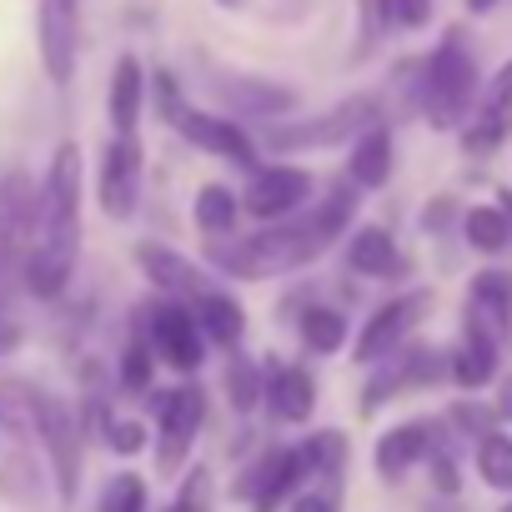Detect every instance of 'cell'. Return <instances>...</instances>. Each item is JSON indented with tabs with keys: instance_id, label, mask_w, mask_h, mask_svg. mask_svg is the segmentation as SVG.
<instances>
[{
	"instance_id": "6da1fadb",
	"label": "cell",
	"mask_w": 512,
	"mask_h": 512,
	"mask_svg": "<svg viewBox=\"0 0 512 512\" xmlns=\"http://www.w3.org/2000/svg\"><path fill=\"white\" fill-rule=\"evenodd\" d=\"M76 256H81V146L61 141L56 156H51V171L41 181L36 241L21 256L26 292L41 297V302H56L76 277Z\"/></svg>"
},
{
	"instance_id": "7a4b0ae2",
	"label": "cell",
	"mask_w": 512,
	"mask_h": 512,
	"mask_svg": "<svg viewBox=\"0 0 512 512\" xmlns=\"http://www.w3.org/2000/svg\"><path fill=\"white\" fill-rule=\"evenodd\" d=\"M472 106H477V61L462 31H447L422 66V116L437 131H457L467 126Z\"/></svg>"
},
{
	"instance_id": "3957f363",
	"label": "cell",
	"mask_w": 512,
	"mask_h": 512,
	"mask_svg": "<svg viewBox=\"0 0 512 512\" xmlns=\"http://www.w3.org/2000/svg\"><path fill=\"white\" fill-rule=\"evenodd\" d=\"M146 407L156 417V472L171 477V472L186 467L191 442L206 422V392H201V382H181L171 392H151Z\"/></svg>"
},
{
	"instance_id": "277c9868",
	"label": "cell",
	"mask_w": 512,
	"mask_h": 512,
	"mask_svg": "<svg viewBox=\"0 0 512 512\" xmlns=\"http://www.w3.org/2000/svg\"><path fill=\"white\" fill-rule=\"evenodd\" d=\"M36 442H41V452H46L56 502L71 507L76 492H81V417L66 407V397L41 392V407H36Z\"/></svg>"
},
{
	"instance_id": "5b68a950",
	"label": "cell",
	"mask_w": 512,
	"mask_h": 512,
	"mask_svg": "<svg viewBox=\"0 0 512 512\" xmlns=\"http://www.w3.org/2000/svg\"><path fill=\"white\" fill-rule=\"evenodd\" d=\"M377 121H382V101H377V96H347V101L332 106L327 116L272 126V131H267V146H272V151H322V146L357 141V136H362L367 126H377Z\"/></svg>"
},
{
	"instance_id": "8992f818",
	"label": "cell",
	"mask_w": 512,
	"mask_h": 512,
	"mask_svg": "<svg viewBox=\"0 0 512 512\" xmlns=\"http://www.w3.org/2000/svg\"><path fill=\"white\" fill-rule=\"evenodd\" d=\"M432 302H437V297H432L427 287H417V292H397L392 302H382V307L362 322V332L352 337V362H357V367H377V362L397 357V352L407 347V337L427 322Z\"/></svg>"
},
{
	"instance_id": "52a82bcc",
	"label": "cell",
	"mask_w": 512,
	"mask_h": 512,
	"mask_svg": "<svg viewBox=\"0 0 512 512\" xmlns=\"http://www.w3.org/2000/svg\"><path fill=\"white\" fill-rule=\"evenodd\" d=\"M317 191V176L297 161H272V166H256L246 191H241V211L256 221H292Z\"/></svg>"
},
{
	"instance_id": "ba28073f",
	"label": "cell",
	"mask_w": 512,
	"mask_h": 512,
	"mask_svg": "<svg viewBox=\"0 0 512 512\" xmlns=\"http://www.w3.org/2000/svg\"><path fill=\"white\" fill-rule=\"evenodd\" d=\"M146 347L156 362H166L181 377H196L206 362V337L196 332V317L186 302H151L146 307V327H141Z\"/></svg>"
},
{
	"instance_id": "9c48e42d",
	"label": "cell",
	"mask_w": 512,
	"mask_h": 512,
	"mask_svg": "<svg viewBox=\"0 0 512 512\" xmlns=\"http://www.w3.org/2000/svg\"><path fill=\"white\" fill-rule=\"evenodd\" d=\"M307 487V472H302V457H297V447H267L262 457H256L246 472H241V482L231 487L251 512H277L292 492H302Z\"/></svg>"
},
{
	"instance_id": "30bf717a",
	"label": "cell",
	"mask_w": 512,
	"mask_h": 512,
	"mask_svg": "<svg viewBox=\"0 0 512 512\" xmlns=\"http://www.w3.org/2000/svg\"><path fill=\"white\" fill-rule=\"evenodd\" d=\"M36 41L51 86H71L81 51V0H36Z\"/></svg>"
},
{
	"instance_id": "8fae6325",
	"label": "cell",
	"mask_w": 512,
	"mask_h": 512,
	"mask_svg": "<svg viewBox=\"0 0 512 512\" xmlns=\"http://www.w3.org/2000/svg\"><path fill=\"white\" fill-rule=\"evenodd\" d=\"M131 262H136V272L166 297V302H196L211 282H206V272L191 262L186 251H176V246H166V241H156V236H141L136 246H131Z\"/></svg>"
},
{
	"instance_id": "7c38bea8",
	"label": "cell",
	"mask_w": 512,
	"mask_h": 512,
	"mask_svg": "<svg viewBox=\"0 0 512 512\" xmlns=\"http://www.w3.org/2000/svg\"><path fill=\"white\" fill-rule=\"evenodd\" d=\"M36 226H41V186L31 171L11 166L0 176V256L21 262L36 241Z\"/></svg>"
},
{
	"instance_id": "4fadbf2b",
	"label": "cell",
	"mask_w": 512,
	"mask_h": 512,
	"mask_svg": "<svg viewBox=\"0 0 512 512\" xmlns=\"http://www.w3.org/2000/svg\"><path fill=\"white\" fill-rule=\"evenodd\" d=\"M512 136V61L497 66V76L477 91V106L462 126V151L467 156H492L502 141Z\"/></svg>"
},
{
	"instance_id": "5bb4252c",
	"label": "cell",
	"mask_w": 512,
	"mask_h": 512,
	"mask_svg": "<svg viewBox=\"0 0 512 512\" xmlns=\"http://www.w3.org/2000/svg\"><path fill=\"white\" fill-rule=\"evenodd\" d=\"M96 196L101 211L111 221H131L141 206V141H121L111 136L101 151V171H96Z\"/></svg>"
},
{
	"instance_id": "9a60e30c",
	"label": "cell",
	"mask_w": 512,
	"mask_h": 512,
	"mask_svg": "<svg viewBox=\"0 0 512 512\" xmlns=\"http://www.w3.org/2000/svg\"><path fill=\"white\" fill-rule=\"evenodd\" d=\"M262 407L282 427H307L317 417V377L297 362H267L262 367Z\"/></svg>"
},
{
	"instance_id": "2e32d148",
	"label": "cell",
	"mask_w": 512,
	"mask_h": 512,
	"mask_svg": "<svg viewBox=\"0 0 512 512\" xmlns=\"http://www.w3.org/2000/svg\"><path fill=\"white\" fill-rule=\"evenodd\" d=\"M176 131L191 141V146H201L206 156H216V161H231V166H246V171H256V141L231 121V116H216V111H181L176 116Z\"/></svg>"
},
{
	"instance_id": "e0dca14e",
	"label": "cell",
	"mask_w": 512,
	"mask_h": 512,
	"mask_svg": "<svg viewBox=\"0 0 512 512\" xmlns=\"http://www.w3.org/2000/svg\"><path fill=\"white\" fill-rule=\"evenodd\" d=\"M437 437H442V427L427 422V417H412V422L387 427V432L377 437V447H372L377 477H382V482H402L417 462H427V452L437 447Z\"/></svg>"
},
{
	"instance_id": "ac0fdd59",
	"label": "cell",
	"mask_w": 512,
	"mask_h": 512,
	"mask_svg": "<svg viewBox=\"0 0 512 512\" xmlns=\"http://www.w3.org/2000/svg\"><path fill=\"white\" fill-rule=\"evenodd\" d=\"M497 352H502V342H497L477 317L462 312V337H457V347L447 352V377H452L462 392H482V387L497 377Z\"/></svg>"
},
{
	"instance_id": "d6986e66",
	"label": "cell",
	"mask_w": 512,
	"mask_h": 512,
	"mask_svg": "<svg viewBox=\"0 0 512 512\" xmlns=\"http://www.w3.org/2000/svg\"><path fill=\"white\" fill-rule=\"evenodd\" d=\"M347 267L367 282H397L407 272V256L387 226H352L347 231Z\"/></svg>"
},
{
	"instance_id": "ffe728a7",
	"label": "cell",
	"mask_w": 512,
	"mask_h": 512,
	"mask_svg": "<svg viewBox=\"0 0 512 512\" xmlns=\"http://www.w3.org/2000/svg\"><path fill=\"white\" fill-rule=\"evenodd\" d=\"M141 106H146V71L136 56H121L111 66V86H106V116H111V136L136 141L141 126Z\"/></svg>"
},
{
	"instance_id": "44dd1931",
	"label": "cell",
	"mask_w": 512,
	"mask_h": 512,
	"mask_svg": "<svg viewBox=\"0 0 512 512\" xmlns=\"http://www.w3.org/2000/svg\"><path fill=\"white\" fill-rule=\"evenodd\" d=\"M297 457H302V472L317 492L342 497V472H347V457H352L342 427H317L307 442H297Z\"/></svg>"
},
{
	"instance_id": "7402d4cb",
	"label": "cell",
	"mask_w": 512,
	"mask_h": 512,
	"mask_svg": "<svg viewBox=\"0 0 512 512\" xmlns=\"http://www.w3.org/2000/svg\"><path fill=\"white\" fill-rule=\"evenodd\" d=\"M392 171H397V141H392V131L377 121V126H367V131L352 141L347 181H352L357 191H382V186L392 181Z\"/></svg>"
},
{
	"instance_id": "603a6c76",
	"label": "cell",
	"mask_w": 512,
	"mask_h": 512,
	"mask_svg": "<svg viewBox=\"0 0 512 512\" xmlns=\"http://www.w3.org/2000/svg\"><path fill=\"white\" fill-rule=\"evenodd\" d=\"M206 262L221 277H231V282H272L277 277L256 236H216V241H206Z\"/></svg>"
},
{
	"instance_id": "cb8c5ba5",
	"label": "cell",
	"mask_w": 512,
	"mask_h": 512,
	"mask_svg": "<svg viewBox=\"0 0 512 512\" xmlns=\"http://www.w3.org/2000/svg\"><path fill=\"white\" fill-rule=\"evenodd\" d=\"M191 317H196V332L216 347H241V337H246V307L221 287H206L191 302Z\"/></svg>"
},
{
	"instance_id": "d4e9b609",
	"label": "cell",
	"mask_w": 512,
	"mask_h": 512,
	"mask_svg": "<svg viewBox=\"0 0 512 512\" xmlns=\"http://www.w3.org/2000/svg\"><path fill=\"white\" fill-rule=\"evenodd\" d=\"M467 317H477L497 342L512 332V277L507 272H477L467 287Z\"/></svg>"
},
{
	"instance_id": "484cf974",
	"label": "cell",
	"mask_w": 512,
	"mask_h": 512,
	"mask_svg": "<svg viewBox=\"0 0 512 512\" xmlns=\"http://www.w3.org/2000/svg\"><path fill=\"white\" fill-rule=\"evenodd\" d=\"M191 221L206 241L216 236H236V221H241V196L221 181H201L196 196H191Z\"/></svg>"
},
{
	"instance_id": "4316f807",
	"label": "cell",
	"mask_w": 512,
	"mask_h": 512,
	"mask_svg": "<svg viewBox=\"0 0 512 512\" xmlns=\"http://www.w3.org/2000/svg\"><path fill=\"white\" fill-rule=\"evenodd\" d=\"M297 337H302V347H307L312 357H337V352L352 342V322H347L342 307L312 302V307H302V317H297Z\"/></svg>"
},
{
	"instance_id": "83f0119b",
	"label": "cell",
	"mask_w": 512,
	"mask_h": 512,
	"mask_svg": "<svg viewBox=\"0 0 512 512\" xmlns=\"http://www.w3.org/2000/svg\"><path fill=\"white\" fill-rule=\"evenodd\" d=\"M36 407H41V387L21 377H0V437H16L26 447L36 437Z\"/></svg>"
},
{
	"instance_id": "f1b7e54d",
	"label": "cell",
	"mask_w": 512,
	"mask_h": 512,
	"mask_svg": "<svg viewBox=\"0 0 512 512\" xmlns=\"http://www.w3.org/2000/svg\"><path fill=\"white\" fill-rule=\"evenodd\" d=\"M221 91L241 116H287L302 101L292 86H272V81H226Z\"/></svg>"
},
{
	"instance_id": "f546056e",
	"label": "cell",
	"mask_w": 512,
	"mask_h": 512,
	"mask_svg": "<svg viewBox=\"0 0 512 512\" xmlns=\"http://www.w3.org/2000/svg\"><path fill=\"white\" fill-rule=\"evenodd\" d=\"M221 392H226V407L236 417H251L262 407V362L246 357V352H231L226 367H221Z\"/></svg>"
},
{
	"instance_id": "4dcf8cb0",
	"label": "cell",
	"mask_w": 512,
	"mask_h": 512,
	"mask_svg": "<svg viewBox=\"0 0 512 512\" xmlns=\"http://www.w3.org/2000/svg\"><path fill=\"white\" fill-rule=\"evenodd\" d=\"M462 236L477 256H497V251L512 246V221L497 206H467L462 211Z\"/></svg>"
},
{
	"instance_id": "1f68e13d",
	"label": "cell",
	"mask_w": 512,
	"mask_h": 512,
	"mask_svg": "<svg viewBox=\"0 0 512 512\" xmlns=\"http://www.w3.org/2000/svg\"><path fill=\"white\" fill-rule=\"evenodd\" d=\"M477 477L492 492H512V432L492 427L487 437H477Z\"/></svg>"
},
{
	"instance_id": "d6a6232c",
	"label": "cell",
	"mask_w": 512,
	"mask_h": 512,
	"mask_svg": "<svg viewBox=\"0 0 512 512\" xmlns=\"http://www.w3.org/2000/svg\"><path fill=\"white\" fill-rule=\"evenodd\" d=\"M211 507H216V477L206 462H191V467H181V487L161 512H211Z\"/></svg>"
},
{
	"instance_id": "836d02e7",
	"label": "cell",
	"mask_w": 512,
	"mask_h": 512,
	"mask_svg": "<svg viewBox=\"0 0 512 512\" xmlns=\"http://www.w3.org/2000/svg\"><path fill=\"white\" fill-rule=\"evenodd\" d=\"M116 377H121L126 392H151V387H156V357H151V347H146L141 332L121 347V357H116Z\"/></svg>"
},
{
	"instance_id": "e575fe53",
	"label": "cell",
	"mask_w": 512,
	"mask_h": 512,
	"mask_svg": "<svg viewBox=\"0 0 512 512\" xmlns=\"http://www.w3.org/2000/svg\"><path fill=\"white\" fill-rule=\"evenodd\" d=\"M146 502H151L146 477L126 467V472H116V477L106 482V492H101V507H96V512H146Z\"/></svg>"
},
{
	"instance_id": "d590c367",
	"label": "cell",
	"mask_w": 512,
	"mask_h": 512,
	"mask_svg": "<svg viewBox=\"0 0 512 512\" xmlns=\"http://www.w3.org/2000/svg\"><path fill=\"white\" fill-rule=\"evenodd\" d=\"M427 472H432V487L442 497H457L462 492V462H457V452H452L447 437H437V447L427 452Z\"/></svg>"
},
{
	"instance_id": "8d00e7d4",
	"label": "cell",
	"mask_w": 512,
	"mask_h": 512,
	"mask_svg": "<svg viewBox=\"0 0 512 512\" xmlns=\"http://www.w3.org/2000/svg\"><path fill=\"white\" fill-rule=\"evenodd\" d=\"M146 422H136V417H111L106 422V447L111 452H121V457H141L146 452Z\"/></svg>"
},
{
	"instance_id": "74e56055",
	"label": "cell",
	"mask_w": 512,
	"mask_h": 512,
	"mask_svg": "<svg viewBox=\"0 0 512 512\" xmlns=\"http://www.w3.org/2000/svg\"><path fill=\"white\" fill-rule=\"evenodd\" d=\"M447 422H452V427H457L462 437H487V432L497 427V417H492V407H482V402H467V397L447 407Z\"/></svg>"
},
{
	"instance_id": "f35d334b",
	"label": "cell",
	"mask_w": 512,
	"mask_h": 512,
	"mask_svg": "<svg viewBox=\"0 0 512 512\" xmlns=\"http://www.w3.org/2000/svg\"><path fill=\"white\" fill-rule=\"evenodd\" d=\"M6 472H11V477H0V497H11V502H26V497H31V492H26V482H31V472H36L31 452H26V447H16V452L6 457Z\"/></svg>"
},
{
	"instance_id": "ab89813d",
	"label": "cell",
	"mask_w": 512,
	"mask_h": 512,
	"mask_svg": "<svg viewBox=\"0 0 512 512\" xmlns=\"http://www.w3.org/2000/svg\"><path fill=\"white\" fill-rule=\"evenodd\" d=\"M151 91H156V116H161L166 126H176V116L186 111V101H181V86H176V76H171V71H156Z\"/></svg>"
},
{
	"instance_id": "60d3db41",
	"label": "cell",
	"mask_w": 512,
	"mask_h": 512,
	"mask_svg": "<svg viewBox=\"0 0 512 512\" xmlns=\"http://www.w3.org/2000/svg\"><path fill=\"white\" fill-rule=\"evenodd\" d=\"M417 221H422V231H427V236H442V231L457 221V196H432V201L422 206V216H417Z\"/></svg>"
},
{
	"instance_id": "b9f144b4",
	"label": "cell",
	"mask_w": 512,
	"mask_h": 512,
	"mask_svg": "<svg viewBox=\"0 0 512 512\" xmlns=\"http://www.w3.org/2000/svg\"><path fill=\"white\" fill-rule=\"evenodd\" d=\"M387 21H397L407 31H422L432 21V0H387Z\"/></svg>"
},
{
	"instance_id": "7bdbcfd3",
	"label": "cell",
	"mask_w": 512,
	"mask_h": 512,
	"mask_svg": "<svg viewBox=\"0 0 512 512\" xmlns=\"http://www.w3.org/2000/svg\"><path fill=\"white\" fill-rule=\"evenodd\" d=\"M287 512H342V497H332V492H317V487H307V492H297V502H292Z\"/></svg>"
},
{
	"instance_id": "ee69618b",
	"label": "cell",
	"mask_w": 512,
	"mask_h": 512,
	"mask_svg": "<svg viewBox=\"0 0 512 512\" xmlns=\"http://www.w3.org/2000/svg\"><path fill=\"white\" fill-rule=\"evenodd\" d=\"M487 407H492V417H497V422H507V427H512V372H507V377H497V397H492Z\"/></svg>"
},
{
	"instance_id": "f6af8a7d",
	"label": "cell",
	"mask_w": 512,
	"mask_h": 512,
	"mask_svg": "<svg viewBox=\"0 0 512 512\" xmlns=\"http://www.w3.org/2000/svg\"><path fill=\"white\" fill-rule=\"evenodd\" d=\"M26 347V332L16 327V322H0V362H6V357H16Z\"/></svg>"
},
{
	"instance_id": "bcb514c9",
	"label": "cell",
	"mask_w": 512,
	"mask_h": 512,
	"mask_svg": "<svg viewBox=\"0 0 512 512\" xmlns=\"http://www.w3.org/2000/svg\"><path fill=\"white\" fill-rule=\"evenodd\" d=\"M492 6H497V0H467V11H472V16H482V11H492Z\"/></svg>"
},
{
	"instance_id": "7dc6e473",
	"label": "cell",
	"mask_w": 512,
	"mask_h": 512,
	"mask_svg": "<svg viewBox=\"0 0 512 512\" xmlns=\"http://www.w3.org/2000/svg\"><path fill=\"white\" fill-rule=\"evenodd\" d=\"M216 6H226V11H236V6H246V0H216Z\"/></svg>"
},
{
	"instance_id": "c3c4849f",
	"label": "cell",
	"mask_w": 512,
	"mask_h": 512,
	"mask_svg": "<svg viewBox=\"0 0 512 512\" xmlns=\"http://www.w3.org/2000/svg\"><path fill=\"white\" fill-rule=\"evenodd\" d=\"M497 512H512V497H507V502H502V507H497Z\"/></svg>"
},
{
	"instance_id": "681fc988",
	"label": "cell",
	"mask_w": 512,
	"mask_h": 512,
	"mask_svg": "<svg viewBox=\"0 0 512 512\" xmlns=\"http://www.w3.org/2000/svg\"><path fill=\"white\" fill-rule=\"evenodd\" d=\"M0 322H6V317H0Z\"/></svg>"
}]
</instances>
